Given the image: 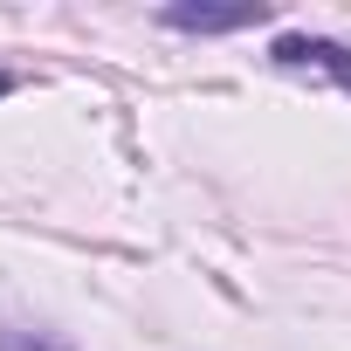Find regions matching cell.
<instances>
[{
    "label": "cell",
    "mask_w": 351,
    "mask_h": 351,
    "mask_svg": "<svg viewBox=\"0 0 351 351\" xmlns=\"http://www.w3.org/2000/svg\"><path fill=\"white\" fill-rule=\"evenodd\" d=\"M282 69H324L344 97H351V49L344 42H324V35H276V49H269Z\"/></svg>",
    "instance_id": "1"
},
{
    "label": "cell",
    "mask_w": 351,
    "mask_h": 351,
    "mask_svg": "<svg viewBox=\"0 0 351 351\" xmlns=\"http://www.w3.org/2000/svg\"><path fill=\"white\" fill-rule=\"evenodd\" d=\"M158 21L180 28V35H234V28L269 21V8H262V0H241V8H200V0H180V8H165Z\"/></svg>",
    "instance_id": "2"
},
{
    "label": "cell",
    "mask_w": 351,
    "mask_h": 351,
    "mask_svg": "<svg viewBox=\"0 0 351 351\" xmlns=\"http://www.w3.org/2000/svg\"><path fill=\"white\" fill-rule=\"evenodd\" d=\"M0 351H69V344L49 330H0Z\"/></svg>",
    "instance_id": "3"
},
{
    "label": "cell",
    "mask_w": 351,
    "mask_h": 351,
    "mask_svg": "<svg viewBox=\"0 0 351 351\" xmlns=\"http://www.w3.org/2000/svg\"><path fill=\"white\" fill-rule=\"evenodd\" d=\"M8 90H14V76H0V97H8Z\"/></svg>",
    "instance_id": "4"
}]
</instances>
